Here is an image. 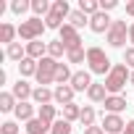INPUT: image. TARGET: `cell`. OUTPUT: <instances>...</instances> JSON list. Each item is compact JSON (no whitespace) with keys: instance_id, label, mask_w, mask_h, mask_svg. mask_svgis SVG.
Masks as SVG:
<instances>
[{"instance_id":"cell-16","label":"cell","mask_w":134,"mask_h":134,"mask_svg":"<svg viewBox=\"0 0 134 134\" xmlns=\"http://www.w3.org/2000/svg\"><path fill=\"white\" fill-rule=\"evenodd\" d=\"M47 129H53V126H50L47 121H42L40 116H34L32 121H26V131H29V134H45Z\"/></svg>"},{"instance_id":"cell-6","label":"cell","mask_w":134,"mask_h":134,"mask_svg":"<svg viewBox=\"0 0 134 134\" xmlns=\"http://www.w3.org/2000/svg\"><path fill=\"white\" fill-rule=\"evenodd\" d=\"M105 37H108V45H110V47H124V45H126V37H129L126 21H113Z\"/></svg>"},{"instance_id":"cell-39","label":"cell","mask_w":134,"mask_h":134,"mask_svg":"<svg viewBox=\"0 0 134 134\" xmlns=\"http://www.w3.org/2000/svg\"><path fill=\"white\" fill-rule=\"evenodd\" d=\"M126 13H129V16H134V0H131V3H126Z\"/></svg>"},{"instance_id":"cell-7","label":"cell","mask_w":134,"mask_h":134,"mask_svg":"<svg viewBox=\"0 0 134 134\" xmlns=\"http://www.w3.org/2000/svg\"><path fill=\"white\" fill-rule=\"evenodd\" d=\"M58 32H60V37H58V40H60V42L66 45V50L82 47V37H79V29H74L71 24H63V26H60Z\"/></svg>"},{"instance_id":"cell-33","label":"cell","mask_w":134,"mask_h":134,"mask_svg":"<svg viewBox=\"0 0 134 134\" xmlns=\"http://www.w3.org/2000/svg\"><path fill=\"white\" fill-rule=\"evenodd\" d=\"M32 8V3H26V0H13V3H11V11L16 13V16H21V13H26Z\"/></svg>"},{"instance_id":"cell-27","label":"cell","mask_w":134,"mask_h":134,"mask_svg":"<svg viewBox=\"0 0 134 134\" xmlns=\"http://www.w3.org/2000/svg\"><path fill=\"white\" fill-rule=\"evenodd\" d=\"M95 118H97L95 108H92V105H84V108H82V118H79V121H82V126H84V129L95 126Z\"/></svg>"},{"instance_id":"cell-26","label":"cell","mask_w":134,"mask_h":134,"mask_svg":"<svg viewBox=\"0 0 134 134\" xmlns=\"http://www.w3.org/2000/svg\"><path fill=\"white\" fill-rule=\"evenodd\" d=\"M69 21H71V26H74V29H82L84 24H90V16H87V13H82V11L76 8V11H71V13H69Z\"/></svg>"},{"instance_id":"cell-38","label":"cell","mask_w":134,"mask_h":134,"mask_svg":"<svg viewBox=\"0 0 134 134\" xmlns=\"http://www.w3.org/2000/svg\"><path fill=\"white\" fill-rule=\"evenodd\" d=\"M124 134H134V121H126V129H124Z\"/></svg>"},{"instance_id":"cell-19","label":"cell","mask_w":134,"mask_h":134,"mask_svg":"<svg viewBox=\"0 0 134 134\" xmlns=\"http://www.w3.org/2000/svg\"><path fill=\"white\" fill-rule=\"evenodd\" d=\"M87 95H90L92 103H105V100H108V90H105V84H92V87L87 90Z\"/></svg>"},{"instance_id":"cell-3","label":"cell","mask_w":134,"mask_h":134,"mask_svg":"<svg viewBox=\"0 0 134 134\" xmlns=\"http://www.w3.org/2000/svg\"><path fill=\"white\" fill-rule=\"evenodd\" d=\"M47 26H45V21L42 19H37V16H32V19H26V21H21L19 24V37L21 40H26V42H34V40H40L42 37V32H45Z\"/></svg>"},{"instance_id":"cell-29","label":"cell","mask_w":134,"mask_h":134,"mask_svg":"<svg viewBox=\"0 0 134 134\" xmlns=\"http://www.w3.org/2000/svg\"><path fill=\"white\" fill-rule=\"evenodd\" d=\"M79 11L87 16H95L100 11V0H79Z\"/></svg>"},{"instance_id":"cell-15","label":"cell","mask_w":134,"mask_h":134,"mask_svg":"<svg viewBox=\"0 0 134 134\" xmlns=\"http://www.w3.org/2000/svg\"><path fill=\"white\" fill-rule=\"evenodd\" d=\"M32 100H34L37 105H50V103L55 100V95H53L47 87H37V90H34V95H32Z\"/></svg>"},{"instance_id":"cell-28","label":"cell","mask_w":134,"mask_h":134,"mask_svg":"<svg viewBox=\"0 0 134 134\" xmlns=\"http://www.w3.org/2000/svg\"><path fill=\"white\" fill-rule=\"evenodd\" d=\"M63 53H69V50H66V45H63L60 40H53V42H47V55H50V58H55V60H58Z\"/></svg>"},{"instance_id":"cell-25","label":"cell","mask_w":134,"mask_h":134,"mask_svg":"<svg viewBox=\"0 0 134 134\" xmlns=\"http://www.w3.org/2000/svg\"><path fill=\"white\" fill-rule=\"evenodd\" d=\"M63 118L69 121V124H71V121H79V118H82V108H79L76 103H69V105H63Z\"/></svg>"},{"instance_id":"cell-18","label":"cell","mask_w":134,"mask_h":134,"mask_svg":"<svg viewBox=\"0 0 134 134\" xmlns=\"http://www.w3.org/2000/svg\"><path fill=\"white\" fill-rule=\"evenodd\" d=\"M71 69H69V66H66V63H58V69H55V84L60 87V84H71Z\"/></svg>"},{"instance_id":"cell-8","label":"cell","mask_w":134,"mask_h":134,"mask_svg":"<svg viewBox=\"0 0 134 134\" xmlns=\"http://www.w3.org/2000/svg\"><path fill=\"white\" fill-rule=\"evenodd\" d=\"M110 24H113V19L105 13V11H97L95 16H90V29L95 32V34H108V29H110Z\"/></svg>"},{"instance_id":"cell-14","label":"cell","mask_w":134,"mask_h":134,"mask_svg":"<svg viewBox=\"0 0 134 134\" xmlns=\"http://www.w3.org/2000/svg\"><path fill=\"white\" fill-rule=\"evenodd\" d=\"M103 105H105L108 113H121V110L126 108V97H124V95H108V100H105Z\"/></svg>"},{"instance_id":"cell-34","label":"cell","mask_w":134,"mask_h":134,"mask_svg":"<svg viewBox=\"0 0 134 134\" xmlns=\"http://www.w3.org/2000/svg\"><path fill=\"white\" fill-rule=\"evenodd\" d=\"M0 134H19V124L16 121H5L3 129H0Z\"/></svg>"},{"instance_id":"cell-20","label":"cell","mask_w":134,"mask_h":134,"mask_svg":"<svg viewBox=\"0 0 134 134\" xmlns=\"http://www.w3.org/2000/svg\"><path fill=\"white\" fill-rule=\"evenodd\" d=\"M13 113H16L19 121H32V118H34V105H32V103H19Z\"/></svg>"},{"instance_id":"cell-11","label":"cell","mask_w":134,"mask_h":134,"mask_svg":"<svg viewBox=\"0 0 134 134\" xmlns=\"http://www.w3.org/2000/svg\"><path fill=\"white\" fill-rule=\"evenodd\" d=\"M53 95H55V103H58V105H69V103H74V87H71V84H60V87H55Z\"/></svg>"},{"instance_id":"cell-13","label":"cell","mask_w":134,"mask_h":134,"mask_svg":"<svg viewBox=\"0 0 134 134\" xmlns=\"http://www.w3.org/2000/svg\"><path fill=\"white\" fill-rule=\"evenodd\" d=\"M34 95V90L29 87V82H24V79H19L16 84H13V97L19 100V103H26L29 97Z\"/></svg>"},{"instance_id":"cell-1","label":"cell","mask_w":134,"mask_h":134,"mask_svg":"<svg viewBox=\"0 0 134 134\" xmlns=\"http://www.w3.org/2000/svg\"><path fill=\"white\" fill-rule=\"evenodd\" d=\"M129 76H131V71H129V66L126 63H116L113 69H110V74L105 76V90H108V95H118L124 87H126V82H129Z\"/></svg>"},{"instance_id":"cell-41","label":"cell","mask_w":134,"mask_h":134,"mask_svg":"<svg viewBox=\"0 0 134 134\" xmlns=\"http://www.w3.org/2000/svg\"><path fill=\"white\" fill-rule=\"evenodd\" d=\"M129 84H134V71H131V76H129Z\"/></svg>"},{"instance_id":"cell-37","label":"cell","mask_w":134,"mask_h":134,"mask_svg":"<svg viewBox=\"0 0 134 134\" xmlns=\"http://www.w3.org/2000/svg\"><path fill=\"white\" fill-rule=\"evenodd\" d=\"M84 134H105V129L103 126H90V129H84Z\"/></svg>"},{"instance_id":"cell-24","label":"cell","mask_w":134,"mask_h":134,"mask_svg":"<svg viewBox=\"0 0 134 134\" xmlns=\"http://www.w3.org/2000/svg\"><path fill=\"white\" fill-rule=\"evenodd\" d=\"M16 97H13V92H0V110L3 113H11V110H16Z\"/></svg>"},{"instance_id":"cell-35","label":"cell","mask_w":134,"mask_h":134,"mask_svg":"<svg viewBox=\"0 0 134 134\" xmlns=\"http://www.w3.org/2000/svg\"><path fill=\"white\" fill-rule=\"evenodd\" d=\"M124 63L134 71V47H126V53H124Z\"/></svg>"},{"instance_id":"cell-23","label":"cell","mask_w":134,"mask_h":134,"mask_svg":"<svg viewBox=\"0 0 134 134\" xmlns=\"http://www.w3.org/2000/svg\"><path fill=\"white\" fill-rule=\"evenodd\" d=\"M37 116H40L42 121H47V124L53 126V124H55V116H58V108H55L53 103H50V105H40V110H37Z\"/></svg>"},{"instance_id":"cell-22","label":"cell","mask_w":134,"mask_h":134,"mask_svg":"<svg viewBox=\"0 0 134 134\" xmlns=\"http://www.w3.org/2000/svg\"><path fill=\"white\" fill-rule=\"evenodd\" d=\"M5 58H11V60H19V63H21V60L26 58V47H21L19 42H13V45H8V47H5Z\"/></svg>"},{"instance_id":"cell-17","label":"cell","mask_w":134,"mask_h":134,"mask_svg":"<svg viewBox=\"0 0 134 134\" xmlns=\"http://www.w3.org/2000/svg\"><path fill=\"white\" fill-rule=\"evenodd\" d=\"M37 66H40V60L24 58V60L19 63V74H21V76H37Z\"/></svg>"},{"instance_id":"cell-5","label":"cell","mask_w":134,"mask_h":134,"mask_svg":"<svg viewBox=\"0 0 134 134\" xmlns=\"http://www.w3.org/2000/svg\"><path fill=\"white\" fill-rule=\"evenodd\" d=\"M55 69H58V60H55V58L45 55V58L40 60V66H37V82H40V87L55 82Z\"/></svg>"},{"instance_id":"cell-31","label":"cell","mask_w":134,"mask_h":134,"mask_svg":"<svg viewBox=\"0 0 134 134\" xmlns=\"http://www.w3.org/2000/svg\"><path fill=\"white\" fill-rule=\"evenodd\" d=\"M66 58H69V63H82V60H87V50L84 47H74V50L66 53Z\"/></svg>"},{"instance_id":"cell-40","label":"cell","mask_w":134,"mask_h":134,"mask_svg":"<svg viewBox=\"0 0 134 134\" xmlns=\"http://www.w3.org/2000/svg\"><path fill=\"white\" fill-rule=\"evenodd\" d=\"M129 42H131V47H134V24L129 26Z\"/></svg>"},{"instance_id":"cell-32","label":"cell","mask_w":134,"mask_h":134,"mask_svg":"<svg viewBox=\"0 0 134 134\" xmlns=\"http://www.w3.org/2000/svg\"><path fill=\"white\" fill-rule=\"evenodd\" d=\"M50 134H71V124L66 121V118H58L50 129Z\"/></svg>"},{"instance_id":"cell-36","label":"cell","mask_w":134,"mask_h":134,"mask_svg":"<svg viewBox=\"0 0 134 134\" xmlns=\"http://www.w3.org/2000/svg\"><path fill=\"white\" fill-rule=\"evenodd\" d=\"M116 5H118V0H100V11H105V13L113 11Z\"/></svg>"},{"instance_id":"cell-12","label":"cell","mask_w":134,"mask_h":134,"mask_svg":"<svg viewBox=\"0 0 134 134\" xmlns=\"http://www.w3.org/2000/svg\"><path fill=\"white\" fill-rule=\"evenodd\" d=\"M45 55H47V42H40V40H34V42H26V58L42 60Z\"/></svg>"},{"instance_id":"cell-2","label":"cell","mask_w":134,"mask_h":134,"mask_svg":"<svg viewBox=\"0 0 134 134\" xmlns=\"http://www.w3.org/2000/svg\"><path fill=\"white\" fill-rule=\"evenodd\" d=\"M87 63H90V71L92 74H110V69H113V66H110V58L105 55V50L103 47H87Z\"/></svg>"},{"instance_id":"cell-30","label":"cell","mask_w":134,"mask_h":134,"mask_svg":"<svg viewBox=\"0 0 134 134\" xmlns=\"http://www.w3.org/2000/svg\"><path fill=\"white\" fill-rule=\"evenodd\" d=\"M32 11H34V16L40 19V16H47V13L53 11V5L47 3V0H32Z\"/></svg>"},{"instance_id":"cell-4","label":"cell","mask_w":134,"mask_h":134,"mask_svg":"<svg viewBox=\"0 0 134 134\" xmlns=\"http://www.w3.org/2000/svg\"><path fill=\"white\" fill-rule=\"evenodd\" d=\"M69 13H71V8H69L66 0H55V3H53V11L45 16V26H47V29H60V26H63V19H69Z\"/></svg>"},{"instance_id":"cell-21","label":"cell","mask_w":134,"mask_h":134,"mask_svg":"<svg viewBox=\"0 0 134 134\" xmlns=\"http://www.w3.org/2000/svg\"><path fill=\"white\" fill-rule=\"evenodd\" d=\"M19 34V26L13 24H0V42H5V45H13V37Z\"/></svg>"},{"instance_id":"cell-10","label":"cell","mask_w":134,"mask_h":134,"mask_svg":"<svg viewBox=\"0 0 134 134\" xmlns=\"http://www.w3.org/2000/svg\"><path fill=\"white\" fill-rule=\"evenodd\" d=\"M95 82H92V76H90V71H74V76H71V87H74V92H84V90H90Z\"/></svg>"},{"instance_id":"cell-9","label":"cell","mask_w":134,"mask_h":134,"mask_svg":"<svg viewBox=\"0 0 134 134\" xmlns=\"http://www.w3.org/2000/svg\"><path fill=\"white\" fill-rule=\"evenodd\" d=\"M103 129H105L108 134H124L126 121H124L118 113H105V116H103Z\"/></svg>"}]
</instances>
